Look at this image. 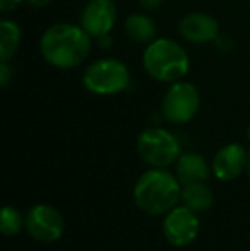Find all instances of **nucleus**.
Segmentation results:
<instances>
[{
	"label": "nucleus",
	"instance_id": "nucleus-1",
	"mask_svg": "<svg viewBox=\"0 0 250 251\" xmlns=\"http://www.w3.org/2000/svg\"><path fill=\"white\" fill-rule=\"evenodd\" d=\"M45 62L57 69H74L91 53V36L76 24L58 23L50 26L40 40Z\"/></svg>",
	"mask_w": 250,
	"mask_h": 251
},
{
	"label": "nucleus",
	"instance_id": "nucleus-2",
	"mask_svg": "<svg viewBox=\"0 0 250 251\" xmlns=\"http://www.w3.org/2000/svg\"><path fill=\"white\" fill-rule=\"evenodd\" d=\"M178 200H182L180 179L161 168L146 171L134 186V201L144 214H168Z\"/></svg>",
	"mask_w": 250,
	"mask_h": 251
},
{
	"label": "nucleus",
	"instance_id": "nucleus-3",
	"mask_svg": "<svg viewBox=\"0 0 250 251\" xmlns=\"http://www.w3.org/2000/svg\"><path fill=\"white\" fill-rule=\"evenodd\" d=\"M144 70L160 82L173 84L189 72V55L180 43L170 38H158L146 47L142 55Z\"/></svg>",
	"mask_w": 250,
	"mask_h": 251
},
{
	"label": "nucleus",
	"instance_id": "nucleus-4",
	"mask_svg": "<svg viewBox=\"0 0 250 251\" xmlns=\"http://www.w3.org/2000/svg\"><path fill=\"white\" fill-rule=\"evenodd\" d=\"M83 84L89 93L110 96L125 91L130 84V72L117 58H101L91 63L83 75Z\"/></svg>",
	"mask_w": 250,
	"mask_h": 251
},
{
	"label": "nucleus",
	"instance_id": "nucleus-5",
	"mask_svg": "<svg viewBox=\"0 0 250 251\" xmlns=\"http://www.w3.org/2000/svg\"><path fill=\"white\" fill-rule=\"evenodd\" d=\"M137 154L153 168H168L180 157V142L165 128H147L137 139Z\"/></svg>",
	"mask_w": 250,
	"mask_h": 251
},
{
	"label": "nucleus",
	"instance_id": "nucleus-6",
	"mask_svg": "<svg viewBox=\"0 0 250 251\" xmlns=\"http://www.w3.org/2000/svg\"><path fill=\"white\" fill-rule=\"evenodd\" d=\"M200 106V94L192 82L177 80L165 93L161 111L171 123L184 125L197 115Z\"/></svg>",
	"mask_w": 250,
	"mask_h": 251
},
{
	"label": "nucleus",
	"instance_id": "nucleus-7",
	"mask_svg": "<svg viewBox=\"0 0 250 251\" xmlns=\"http://www.w3.org/2000/svg\"><path fill=\"white\" fill-rule=\"evenodd\" d=\"M26 229L28 234L33 239L45 243V245H50V243H55L62 238L63 229H65V221L55 207L41 203L28 212Z\"/></svg>",
	"mask_w": 250,
	"mask_h": 251
},
{
	"label": "nucleus",
	"instance_id": "nucleus-8",
	"mask_svg": "<svg viewBox=\"0 0 250 251\" xmlns=\"http://www.w3.org/2000/svg\"><path fill=\"white\" fill-rule=\"evenodd\" d=\"M200 222L199 217L192 208L185 207H175L167 214L163 222V234L168 239V243L177 248H184L195 241L199 234Z\"/></svg>",
	"mask_w": 250,
	"mask_h": 251
},
{
	"label": "nucleus",
	"instance_id": "nucleus-9",
	"mask_svg": "<svg viewBox=\"0 0 250 251\" xmlns=\"http://www.w3.org/2000/svg\"><path fill=\"white\" fill-rule=\"evenodd\" d=\"M117 21V7L113 0H89L81 12V26L91 38L110 34Z\"/></svg>",
	"mask_w": 250,
	"mask_h": 251
},
{
	"label": "nucleus",
	"instance_id": "nucleus-10",
	"mask_svg": "<svg viewBox=\"0 0 250 251\" xmlns=\"http://www.w3.org/2000/svg\"><path fill=\"white\" fill-rule=\"evenodd\" d=\"M178 33L185 41L194 45L214 41L220 36V24L213 16L204 12H190L182 17Z\"/></svg>",
	"mask_w": 250,
	"mask_h": 251
},
{
	"label": "nucleus",
	"instance_id": "nucleus-11",
	"mask_svg": "<svg viewBox=\"0 0 250 251\" xmlns=\"http://www.w3.org/2000/svg\"><path fill=\"white\" fill-rule=\"evenodd\" d=\"M249 152L242 144H228L216 152L213 159V173L221 181L237 179L247 168Z\"/></svg>",
	"mask_w": 250,
	"mask_h": 251
},
{
	"label": "nucleus",
	"instance_id": "nucleus-12",
	"mask_svg": "<svg viewBox=\"0 0 250 251\" xmlns=\"http://www.w3.org/2000/svg\"><path fill=\"white\" fill-rule=\"evenodd\" d=\"M177 176L182 185L190 183H204L209 178V166L206 159L195 152H185L180 154L177 162Z\"/></svg>",
	"mask_w": 250,
	"mask_h": 251
},
{
	"label": "nucleus",
	"instance_id": "nucleus-13",
	"mask_svg": "<svg viewBox=\"0 0 250 251\" xmlns=\"http://www.w3.org/2000/svg\"><path fill=\"white\" fill-rule=\"evenodd\" d=\"M125 33L136 43H151L156 36V24L146 14H130L125 21Z\"/></svg>",
	"mask_w": 250,
	"mask_h": 251
},
{
	"label": "nucleus",
	"instance_id": "nucleus-14",
	"mask_svg": "<svg viewBox=\"0 0 250 251\" xmlns=\"http://www.w3.org/2000/svg\"><path fill=\"white\" fill-rule=\"evenodd\" d=\"M182 201H184L185 207L192 208L194 212H204L211 208L214 201V195L206 186V183H190V185H184Z\"/></svg>",
	"mask_w": 250,
	"mask_h": 251
},
{
	"label": "nucleus",
	"instance_id": "nucleus-15",
	"mask_svg": "<svg viewBox=\"0 0 250 251\" xmlns=\"http://www.w3.org/2000/svg\"><path fill=\"white\" fill-rule=\"evenodd\" d=\"M21 45V29L14 21L0 23V62H10Z\"/></svg>",
	"mask_w": 250,
	"mask_h": 251
},
{
	"label": "nucleus",
	"instance_id": "nucleus-16",
	"mask_svg": "<svg viewBox=\"0 0 250 251\" xmlns=\"http://www.w3.org/2000/svg\"><path fill=\"white\" fill-rule=\"evenodd\" d=\"M23 226H26V219H23V215L19 214L17 208L9 207V205L2 208V214H0V231H2L3 236L19 234Z\"/></svg>",
	"mask_w": 250,
	"mask_h": 251
},
{
	"label": "nucleus",
	"instance_id": "nucleus-17",
	"mask_svg": "<svg viewBox=\"0 0 250 251\" xmlns=\"http://www.w3.org/2000/svg\"><path fill=\"white\" fill-rule=\"evenodd\" d=\"M12 77V70L9 67V62H0V86L7 87Z\"/></svg>",
	"mask_w": 250,
	"mask_h": 251
},
{
	"label": "nucleus",
	"instance_id": "nucleus-18",
	"mask_svg": "<svg viewBox=\"0 0 250 251\" xmlns=\"http://www.w3.org/2000/svg\"><path fill=\"white\" fill-rule=\"evenodd\" d=\"M23 3V0H0V10L2 12H10V10L17 9Z\"/></svg>",
	"mask_w": 250,
	"mask_h": 251
},
{
	"label": "nucleus",
	"instance_id": "nucleus-19",
	"mask_svg": "<svg viewBox=\"0 0 250 251\" xmlns=\"http://www.w3.org/2000/svg\"><path fill=\"white\" fill-rule=\"evenodd\" d=\"M160 3H161V0H140V5H142L144 9H149V10L160 7Z\"/></svg>",
	"mask_w": 250,
	"mask_h": 251
},
{
	"label": "nucleus",
	"instance_id": "nucleus-20",
	"mask_svg": "<svg viewBox=\"0 0 250 251\" xmlns=\"http://www.w3.org/2000/svg\"><path fill=\"white\" fill-rule=\"evenodd\" d=\"M28 2H29L33 7H45V5H48L52 0H28Z\"/></svg>",
	"mask_w": 250,
	"mask_h": 251
},
{
	"label": "nucleus",
	"instance_id": "nucleus-21",
	"mask_svg": "<svg viewBox=\"0 0 250 251\" xmlns=\"http://www.w3.org/2000/svg\"><path fill=\"white\" fill-rule=\"evenodd\" d=\"M247 173H249V178H250V152H249V161H247Z\"/></svg>",
	"mask_w": 250,
	"mask_h": 251
},
{
	"label": "nucleus",
	"instance_id": "nucleus-22",
	"mask_svg": "<svg viewBox=\"0 0 250 251\" xmlns=\"http://www.w3.org/2000/svg\"><path fill=\"white\" fill-rule=\"evenodd\" d=\"M247 135H249V139H250V126H249V130H247Z\"/></svg>",
	"mask_w": 250,
	"mask_h": 251
}]
</instances>
